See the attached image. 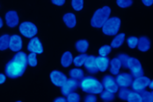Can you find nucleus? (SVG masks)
Segmentation results:
<instances>
[{
	"instance_id": "1",
	"label": "nucleus",
	"mask_w": 153,
	"mask_h": 102,
	"mask_svg": "<svg viewBox=\"0 0 153 102\" xmlns=\"http://www.w3.org/2000/svg\"><path fill=\"white\" fill-rule=\"evenodd\" d=\"M79 88L87 94H100L103 90V85L97 78L92 75H85L82 79L79 80Z\"/></svg>"
},
{
	"instance_id": "2",
	"label": "nucleus",
	"mask_w": 153,
	"mask_h": 102,
	"mask_svg": "<svg viewBox=\"0 0 153 102\" xmlns=\"http://www.w3.org/2000/svg\"><path fill=\"white\" fill-rule=\"evenodd\" d=\"M27 64H24L20 61H18L14 58L9 60L4 67V73L6 77L12 79H15L21 77L27 70Z\"/></svg>"
},
{
	"instance_id": "3",
	"label": "nucleus",
	"mask_w": 153,
	"mask_h": 102,
	"mask_svg": "<svg viewBox=\"0 0 153 102\" xmlns=\"http://www.w3.org/2000/svg\"><path fill=\"white\" fill-rule=\"evenodd\" d=\"M111 16V8L109 6H102L97 9L91 18V26L93 28L100 29L102 27L104 23Z\"/></svg>"
},
{
	"instance_id": "4",
	"label": "nucleus",
	"mask_w": 153,
	"mask_h": 102,
	"mask_svg": "<svg viewBox=\"0 0 153 102\" xmlns=\"http://www.w3.org/2000/svg\"><path fill=\"white\" fill-rule=\"evenodd\" d=\"M122 26V20L119 17H110L102 26V32L107 36H115L119 33Z\"/></svg>"
},
{
	"instance_id": "5",
	"label": "nucleus",
	"mask_w": 153,
	"mask_h": 102,
	"mask_svg": "<svg viewBox=\"0 0 153 102\" xmlns=\"http://www.w3.org/2000/svg\"><path fill=\"white\" fill-rule=\"evenodd\" d=\"M125 67L128 68L129 73L132 75L133 78H142L144 76V72L142 64L137 58L128 57Z\"/></svg>"
},
{
	"instance_id": "6",
	"label": "nucleus",
	"mask_w": 153,
	"mask_h": 102,
	"mask_svg": "<svg viewBox=\"0 0 153 102\" xmlns=\"http://www.w3.org/2000/svg\"><path fill=\"white\" fill-rule=\"evenodd\" d=\"M19 32L22 37L30 39L35 37L37 35L38 27L33 22L25 21V22L19 23Z\"/></svg>"
},
{
	"instance_id": "7",
	"label": "nucleus",
	"mask_w": 153,
	"mask_h": 102,
	"mask_svg": "<svg viewBox=\"0 0 153 102\" xmlns=\"http://www.w3.org/2000/svg\"><path fill=\"white\" fill-rule=\"evenodd\" d=\"M153 83L152 80L146 77L145 75L142 78H134L131 83V87L133 89V91L137 92V93H143L144 90H146L147 87H150V89H152Z\"/></svg>"
},
{
	"instance_id": "8",
	"label": "nucleus",
	"mask_w": 153,
	"mask_h": 102,
	"mask_svg": "<svg viewBox=\"0 0 153 102\" xmlns=\"http://www.w3.org/2000/svg\"><path fill=\"white\" fill-rule=\"evenodd\" d=\"M101 83L103 85L104 90H106L107 92H110L112 93H117L118 90H119V86L117 85L116 81H115V78L114 76L111 75V74H106L103 76Z\"/></svg>"
},
{
	"instance_id": "9",
	"label": "nucleus",
	"mask_w": 153,
	"mask_h": 102,
	"mask_svg": "<svg viewBox=\"0 0 153 102\" xmlns=\"http://www.w3.org/2000/svg\"><path fill=\"white\" fill-rule=\"evenodd\" d=\"M27 51L29 52L35 53L36 55L42 54L44 52L43 44L42 43V41L40 40V39L36 36L29 39L27 45Z\"/></svg>"
},
{
	"instance_id": "10",
	"label": "nucleus",
	"mask_w": 153,
	"mask_h": 102,
	"mask_svg": "<svg viewBox=\"0 0 153 102\" xmlns=\"http://www.w3.org/2000/svg\"><path fill=\"white\" fill-rule=\"evenodd\" d=\"M50 80L53 83V85H55L57 87H61L66 82V80L69 79L68 75L65 73H62L60 71L57 70H54L50 73Z\"/></svg>"
},
{
	"instance_id": "11",
	"label": "nucleus",
	"mask_w": 153,
	"mask_h": 102,
	"mask_svg": "<svg viewBox=\"0 0 153 102\" xmlns=\"http://www.w3.org/2000/svg\"><path fill=\"white\" fill-rule=\"evenodd\" d=\"M23 39L22 37L19 34H13L10 36L9 39V50L13 52H18L22 50Z\"/></svg>"
},
{
	"instance_id": "12",
	"label": "nucleus",
	"mask_w": 153,
	"mask_h": 102,
	"mask_svg": "<svg viewBox=\"0 0 153 102\" xmlns=\"http://www.w3.org/2000/svg\"><path fill=\"white\" fill-rule=\"evenodd\" d=\"M61 93L63 96H67L68 94L75 92L79 88V81L72 79H68L66 82L61 87Z\"/></svg>"
},
{
	"instance_id": "13",
	"label": "nucleus",
	"mask_w": 153,
	"mask_h": 102,
	"mask_svg": "<svg viewBox=\"0 0 153 102\" xmlns=\"http://www.w3.org/2000/svg\"><path fill=\"white\" fill-rule=\"evenodd\" d=\"M4 21L8 27L15 28L19 25V17L18 12L14 10L8 11L4 15Z\"/></svg>"
},
{
	"instance_id": "14",
	"label": "nucleus",
	"mask_w": 153,
	"mask_h": 102,
	"mask_svg": "<svg viewBox=\"0 0 153 102\" xmlns=\"http://www.w3.org/2000/svg\"><path fill=\"white\" fill-rule=\"evenodd\" d=\"M133 77L129 73H120L116 75L115 81L119 87H129L131 86Z\"/></svg>"
},
{
	"instance_id": "15",
	"label": "nucleus",
	"mask_w": 153,
	"mask_h": 102,
	"mask_svg": "<svg viewBox=\"0 0 153 102\" xmlns=\"http://www.w3.org/2000/svg\"><path fill=\"white\" fill-rule=\"evenodd\" d=\"M96 58H97V56H95V55H88L85 59L84 66H83L85 67V71L90 74H94V73H98L97 65H96Z\"/></svg>"
},
{
	"instance_id": "16",
	"label": "nucleus",
	"mask_w": 153,
	"mask_h": 102,
	"mask_svg": "<svg viewBox=\"0 0 153 102\" xmlns=\"http://www.w3.org/2000/svg\"><path fill=\"white\" fill-rule=\"evenodd\" d=\"M109 64H110V59L108 57H101V56H97L96 58V65H97V69L98 72L100 73H105L107 72L109 68Z\"/></svg>"
},
{
	"instance_id": "17",
	"label": "nucleus",
	"mask_w": 153,
	"mask_h": 102,
	"mask_svg": "<svg viewBox=\"0 0 153 102\" xmlns=\"http://www.w3.org/2000/svg\"><path fill=\"white\" fill-rule=\"evenodd\" d=\"M62 21L68 28L72 29L76 26V15L73 12H67L62 16Z\"/></svg>"
},
{
	"instance_id": "18",
	"label": "nucleus",
	"mask_w": 153,
	"mask_h": 102,
	"mask_svg": "<svg viewBox=\"0 0 153 102\" xmlns=\"http://www.w3.org/2000/svg\"><path fill=\"white\" fill-rule=\"evenodd\" d=\"M138 50L142 52H146L151 48V39L148 37L143 36L138 38L137 46Z\"/></svg>"
},
{
	"instance_id": "19",
	"label": "nucleus",
	"mask_w": 153,
	"mask_h": 102,
	"mask_svg": "<svg viewBox=\"0 0 153 102\" xmlns=\"http://www.w3.org/2000/svg\"><path fill=\"white\" fill-rule=\"evenodd\" d=\"M73 54L71 53V52L70 51H66L64 52L61 56V65L63 68H68L70 66H71V65L73 64Z\"/></svg>"
},
{
	"instance_id": "20",
	"label": "nucleus",
	"mask_w": 153,
	"mask_h": 102,
	"mask_svg": "<svg viewBox=\"0 0 153 102\" xmlns=\"http://www.w3.org/2000/svg\"><path fill=\"white\" fill-rule=\"evenodd\" d=\"M126 40V35L125 33H118L114 36L113 40L111 41V47L114 49H118L121 46H123V43Z\"/></svg>"
},
{
	"instance_id": "21",
	"label": "nucleus",
	"mask_w": 153,
	"mask_h": 102,
	"mask_svg": "<svg viewBox=\"0 0 153 102\" xmlns=\"http://www.w3.org/2000/svg\"><path fill=\"white\" fill-rule=\"evenodd\" d=\"M68 76L70 77V79H72L79 81L80 79H82L84 78L85 72L80 67H75V68H72V69H71L69 71Z\"/></svg>"
},
{
	"instance_id": "22",
	"label": "nucleus",
	"mask_w": 153,
	"mask_h": 102,
	"mask_svg": "<svg viewBox=\"0 0 153 102\" xmlns=\"http://www.w3.org/2000/svg\"><path fill=\"white\" fill-rule=\"evenodd\" d=\"M128 58V55L122 53V54L117 55L115 58H114L113 59H111L110 62L113 63V64H114V65H116L120 68H123V67H124L126 66V63H127Z\"/></svg>"
},
{
	"instance_id": "23",
	"label": "nucleus",
	"mask_w": 153,
	"mask_h": 102,
	"mask_svg": "<svg viewBox=\"0 0 153 102\" xmlns=\"http://www.w3.org/2000/svg\"><path fill=\"white\" fill-rule=\"evenodd\" d=\"M76 50L80 53H86L89 48V42L86 39H79L75 44Z\"/></svg>"
},
{
	"instance_id": "24",
	"label": "nucleus",
	"mask_w": 153,
	"mask_h": 102,
	"mask_svg": "<svg viewBox=\"0 0 153 102\" xmlns=\"http://www.w3.org/2000/svg\"><path fill=\"white\" fill-rule=\"evenodd\" d=\"M10 34H1L0 35V51L4 52L6 51L9 48V39H10Z\"/></svg>"
},
{
	"instance_id": "25",
	"label": "nucleus",
	"mask_w": 153,
	"mask_h": 102,
	"mask_svg": "<svg viewBox=\"0 0 153 102\" xmlns=\"http://www.w3.org/2000/svg\"><path fill=\"white\" fill-rule=\"evenodd\" d=\"M87 54L86 53H80L78 55L75 56L73 58V64L76 67H81L84 66L85 62V59L87 58Z\"/></svg>"
},
{
	"instance_id": "26",
	"label": "nucleus",
	"mask_w": 153,
	"mask_h": 102,
	"mask_svg": "<svg viewBox=\"0 0 153 102\" xmlns=\"http://www.w3.org/2000/svg\"><path fill=\"white\" fill-rule=\"evenodd\" d=\"M130 92H131V89L129 87H120L119 90H118V92H117V94H118V97L121 100L127 101Z\"/></svg>"
},
{
	"instance_id": "27",
	"label": "nucleus",
	"mask_w": 153,
	"mask_h": 102,
	"mask_svg": "<svg viewBox=\"0 0 153 102\" xmlns=\"http://www.w3.org/2000/svg\"><path fill=\"white\" fill-rule=\"evenodd\" d=\"M71 4L75 12H81L84 9L85 2L84 0H71Z\"/></svg>"
},
{
	"instance_id": "28",
	"label": "nucleus",
	"mask_w": 153,
	"mask_h": 102,
	"mask_svg": "<svg viewBox=\"0 0 153 102\" xmlns=\"http://www.w3.org/2000/svg\"><path fill=\"white\" fill-rule=\"evenodd\" d=\"M100 98L103 101H112L115 98V93H112L110 92H107L106 90H103V92L100 94Z\"/></svg>"
},
{
	"instance_id": "29",
	"label": "nucleus",
	"mask_w": 153,
	"mask_h": 102,
	"mask_svg": "<svg viewBox=\"0 0 153 102\" xmlns=\"http://www.w3.org/2000/svg\"><path fill=\"white\" fill-rule=\"evenodd\" d=\"M27 66H29L31 67H35L38 64L37 55L35 53L29 52L27 57Z\"/></svg>"
},
{
	"instance_id": "30",
	"label": "nucleus",
	"mask_w": 153,
	"mask_h": 102,
	"mask_svg": "<svg viewBox=\"0 0 153 102\" xmlns=\"http://www.w3.org/2000/svg\"><path fill=\"white\" fill-rule=\"evenodd\" d=\"M127 101H128V102H142L141 93H137L135 91H131Z\"/></svg>"
},
{
	"instance_id": "31",
	"label": "nucleus",
	"mask_w": 153,
	"mask_h": 102,
	"mask_svg": "<svg viewBox=\"0 0 153 102\" xmlns=\"http://www.w3.org/2000/svg\"><path fill=\"white\" fill-rule=\"evenodd\" d=\"M111 51H112V47L110 45H107L105 44L101 47H100L98 52H99V56H101V57H107L110 53H111Z\"/></svg>"
},
{
	"instance_id": "32",
	"label": "nucleus",
	"mask_w": 153,
	"mask_h": 102,
	"mask_svg": "<svg viewBox=\"0 0 153 102\" xmlns=\"http://www.w3.org/2000/svg\"><path fill=\"white\" fill-rule=\"evenodd\" d=\"M141 96L142 102H153V93L152 91L144 90L143 93H141Z\"/></svg>"
},
{
	"instance_id": "33",
	"label": "nucleus",
	"mask_w": 153,
	"mask_h": 102,
	"mask_svg": "<svg viewBox=\"0 0 153 102\" xmlns=\"http://www.w3.org/2000/svg\"><path fill=\"white\" fill-rule=\"evenodd\" d=\"M116 4L121 9H128L133 4V0H116Z\"/></svg>"
},
{
	"instance_id": "34",
	"label": "nucleus",
	"mask_w": 153,
	"mask_h": 102,
	"mask_svg": "<svg viewBox=\"0 0 153 102\" xmlns=\"http://www.w3.org/2000/svg\"><path fill=\"white\" fill-rule=\"evenodd\" d=\"M128 46L130 48V49H135L137 48V42H138V38L136 36H130L129 38L127 39L126 40Z\"/></svg>"
},
{
	"instance_id": "35",
	"label": "nucleus",
	"mask_w": 153,
	"mask_h": 102,
	"mask_svg": "<svg viewBox=\"0 0 153 102\" xmlns=\"http://www.w3.org/2000/svg\"><path fill=\"white\" fill-rule=\"evenodd\" d=\"M66 100H67V102H80L81 97L77 93L73 92L66 96Z\"/></svg>"
},
{
	"instance_id": "36",
	"label": "nucleus",
	"mask_w": 153,
	"mask_h": 102,
	"mask_svg": "<svg viewBox=\"0 0 153 102\" xmlns=\"http://www.w3.org/2000/svg\"><path fill=\"white\" fill-rule=\"evenodd\" d=\"M108 69H109L110 74L113 75V76H116V75H118L119 73H121V68L119 66H117L116 65L111 63V62L109 64V68Z\"/></svg>"
},
{
	"instance_id": "37",
	"label": "nucleus",
	"mask_w": 153,
	"mask_h": 102,
	"mask_svg": "<svg viewBox=\"0 0 153 102\" xmlns=\"http://www.w3.org/2000/svg\"><path fill=\"white\" fill-rule=\"evenodd\" d=\"M83 100L84 102H98V98L94 94H86Z\"/></svg>"
},
{
	"instance_id": "38",
	"label": "nucleus",
	"mask_w": 153,
	"mask_h": 102,
	"mask_svg": "<svg viewBox=\"0 0 153 102\" xmlns=\"http://www.w3.org/2000/svg\"><path fill=\"white\" fill-rule=\"evenodd\" d=\"M50 1H51L52 4H54L57 7H61L62 5H64L66 3V0H50Z\"/></svg>"
},
{
	"instance_id": "39",
	"label": "nucleus",
	"mask_w": 153,
	"mask_h": 102,
	"mask_svg": "<svg viewBox=\"0 0 153 102\" xmlns=\"http://www.w3.org/2000/svg\"><path fill=\"white\" fill-rule=\"evenodd\" d=\"M141 1H142V4L147 7H150L153 4V0H141Z\"/></svg>"
},
{
	"instance_id": "40",
	"label": "nucleus",
	"mask_w": 153,
	"mask_h": 102,
	"mask_svg": "<svg viewBox=\"0 0 153 102\" xmlns=\"http://www.w3.org/2000/svg\"><path fill=\"white\" fill-rule=\"evenodd\" d=\"M6 75L4 73H0V85L4 84L6 81Z\"/></svg>"
},
{
	"instance_id": "41",
	"label": "nucleus",
	"mask_w": 153,
	"mask_h": 102,
	"mask_svg": "<svg viewBox=\"0 0 153 102\" xmlns=\"http://www.w3.org/2000/svg\"><path fill=\"white\" fill-rule=\"evenodd\" d=\"M54 102H67V100L65 97H62L61 96V97H56Z\"/></svg>"
},
{
	"instance_id": "42",
	"label": "nucleus",
	"mask_w": 153,
	"mask_h": 102,
	"mask_svg": "<svg viewBox=\"0 0 153 102\" xmlns=\"http://www.w3.org/2000/svg\"><path fill=\"white\" fill-rule=\"evenodd\" d=\"M4 20H3V18L1 17V16H0V29L1 28H3V26H4Z\"/></svg>"
},
{
	"instance_id": "43",
	"label": "nucleus",
	"mask_w": 153,
	"mask_h": 102,
	"mask_svg": "<svg viewBox=\"0 0 153 102\" xmlns=\"http://www.w3.org/2000/svg\"><path fill=\"white\" fill-rule=\"evenodd\" d=\"M16 102H22L21 101H16Z\"/></svg>"
},
{
	"instance_id": "44",
	"label": "nucleus",
	"mask_w": 153,
	"mask_h": 102,
	"mask_svg": "<svg viewBox=\"0 0 153 102\" xmlns=\"http://www.w3.org/2000/svg\"><path fill=\"white\" fill-rule=\"evenodd\" d=\"M103 102H108V101H103Z\"/></svg>"
},
{
	"instance_id": "45",
	"label": "nucleus",
	"mask_w": 153,
	"mask_h": 102,
	"mask_svg": "<svg viewBox=\"0 0 153 102\" xmlns=\"http://www.w3.org/2000/svg\"><path fill=\"white\" fill-rule=\"evenodd\" d=\"M0 7H1V4H0Z\"/></svg>"
}]
</instances>
